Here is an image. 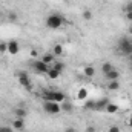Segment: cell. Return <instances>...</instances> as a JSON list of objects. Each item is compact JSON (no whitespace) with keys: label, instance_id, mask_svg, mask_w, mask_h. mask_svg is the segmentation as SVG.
I'll list each match as a JSON object with an SVG mask.
<instances>
[{"label":"cell","instance_id":"obj_6","mask_svg":"<svg viewBox=\"0 0 132 132\" xmlns=\"http://www.w3.org/2000/svg\"><path fill=\"white\" fill-rule=\"evenodd\" d=\"M19 51H20L19 42H17V40H9V42H8V54L15 55V54H19Z\"/></svg>","mask_w":132,"mask_h":132},{"label":"cell","instance_id":"obj_9","mask_svg":"<svg viewBox=\"0 0 132 132\" xmlns=\"http://www.w3.org/2000/svg\"><path fill=\"white\" fill-rule=\"evenodd\" d=\"M104 112H106V114H117V112H118V104H117V103H111V101H109V103H108V106L104 108Z\"/></svg>","mask_w":132,"mask_h":132},{"label":"cell","instance_id":"obj_11","mask_svg":"<svg viewBox=\"0 0 132 132\" xmlns=\"http://www.w3.org/2000/svg\"><path fill=\"white\" fill-rule=\"evenodd\" d=\"M83 74L88 77V78H92L94 75H95V68L92 65H88V66H85V69H83Z\"/></svg>","mask_w":132,"mask_h":132},{"label":"cell","instance_id":"obj_13","mask_svg":"<svg viewBox=\"0 0 132 132\" xmlns=\"http://www.w3.org/2000/svg\"><path fill=\"white\" fill-rule=\"evenodd\" d=\"M108 103H109V98H101L98 101H95V111H104Z\"/></svg>","mask_w":132,"mask_h":132},{"label":"cell","instance_id":"obj_2","mask_svg":"<svg viewBox=\"0 0 132 132\" xmlns=\"http://www.w3.org/2000/svg\"><path fill=\"white\" fill-rule=\"evenodd\" d=\"M118 51L121 55H132V37H121L118 40Z\"/></svg>","mask_w":132,"mask_h":132},{"label":"cell","instance_id":"obj_23","mask_svg":"<svg viewBox=\"0 0 132 132\" xmlns=\"http://www.w3.org/2000/svg\"><path fill=\"white\" fill-rule=\"evenodd\" d=\"M81 17H83L86 22L92 20V11H91V9H85V11H83V14H81Z\"/></svg>","mask_w":132,"mask_h":132},{"label":"cell","instance_id":"obj_20","mask_svg":"<svg viewBox=\"0 0 132 132\" xmlns=\"http://www.w3.org/2000/svg\"><path fill=\"white\" fill-rule=\"evenodd\" d=\"M46 75H48L49 78H52V80H55V78H59V77H60L62 74H60L59 71H55L54 68H49V71H48V74H46Z\"/></svg>","mask_w":132,"mask_h":132},{"label":"cell","instance_id":"obj_15","mask_svg":"<svg viewBox=\"0 0 132 132\" xmlns=\"http://www.w3.org/2000/svg\"><path fill=\"white\" fill-rule=\"evenodd\" d=\"M14 114H15V118H25L28 115V111L25 108H15Z\"/></svg>","mask_w":132,"mask_h":132},{"label":"cell","instance_id":"obj_24","mask_svg":"<svg viewBox=\"0 0 132 132\" xmlns=\"http://www.w3.org/2000/svg\"><path fill=\"white\" fill-rule=\"evenodd\" d=\"M8 52V42H0V55Z\"/></svg>","mask_w":132,"mask_h":132},{"label":"cell","instance_id":"obj_32","mask_svg":"<svg viewBox=\"0 0 132 132\" xmlns=\"http://www.w3.org/2000/svg\"><path fill=\"white\" fill-rule=\"evenodd\" d=\"M29 55H31V57H32V59H35V57H37V55H38V52H37V51H35V49H31V52H29Z\"/></svg>","mask_w":132,"mask_h":132},{"label":"cell","instance_id":"obj_29","mask_svg":"<svg viewBox=\"0 0 132 132\" xmlns=\"http://www.w3.org/2000/svg\"><path fill=\"white\" fill-rule=\"evenodd\" d=\"M0 132H12V126L8 128V126H0Z\"/></svg>","mask_w":132,"mask_h":132},{"label":"cell","instance_id":"obj_14","mask_svg":"<svg viewBox=\"0 0 132 132\" xmlns=\"http://www.w3.org/2000/svg\"><path fill=\"white\" fill-rule=\"evenodd\" d=\"M52 54H54L55 57H60V55H63V54H65V49H63V46H62L60 43L54 45V48H52Z\"/></svg>","mask_w":132,"mask_h":132},{"label":"cell","instance_id":"obj_25","mask_svg":"<svg viewBox=\"0 0 132 132\" xmlns=\"http://www.w3.org/2000/svg\"><path fill=\"white\" fill-rule=\"evenodd\" d=\"M123 11H125V14H126V12H131L132 11V2H128V3L123 6Z\"/></svg>","mask_w":132,"mask_h":132},{"label":"cell","instance_id":"obj_34","mask_svg":"<svg viewBox=\"0 0 132 132\" xmlns=\"http://www.w3.org/2000/svg\"><path fill=\"white\" fill-rule=\"evenodd\" d=\"M128 126H129V128H132V115L129 117V120H128Z\"/></svg>","mask_w":132,"mask_h":132},{"label":"cell","instance_id":"obj_10","mask_svg":"<svg viewBox=\"0 0 132 132\" xmlns=\"http://www.w3.org/2000/svg\"><path fill=\"white\" fill-rule=\"evenodd\" d=\"M40 60H43V62H45L46 65L51 66L52 63H54V62H55V55H54L52 52H46V54H45V55H43V57H42Z\"/></svg>","mask_w":132,"mask_h":132},{"label":"cell","instance_id":"obj_30","mask_svg":"<svg viewBox=\"0 0 132 132\" xmlns=\"http://www.w3.org/2000/svg\"><path fill=\"white\" fill-rule=\"evenodd\" d=\"M63 132H77V129H75L74 126H68V128H65V131Z\"/></svg>","mask_w":132,"mask_h":132},{"label":"cell","instance_id":"obj_5","mask_svg":"<svg viewBox=\"0 0 132 132\" xmlns=\"http://www.w3.org/2000/svg\"><path fill=\"white\" fill-rule=\"evenodd\" d=\"M32 69L37 72V74H48V71H49V68L51 66L46 65L43 60H35V62H32Z\"/></svg>","mask_w":132,"mask_h":132},{"label":"cell","instance_id":"obj_22","mask_svg":"<svg viewBox=\"0 0 132 132\" xmlns=\"http://www.w3.org/2000/svg\"><path fill=\"white\" fill-rule=\"evenodd\" d=\"M60 108H62V111H65V112H71V111H72V103H69L68 100H65L63 103H60Z\"/></svg>","mask_w":132,"mask_h":132},{"label":"cell","instance_id":"obj_21","mask_svg":"<svg viewBox=\"0 0 132 132\" xmlns=\"http://www.w3.org/2000/svg\"><path fill=\"white\" fill-rule=\"evenodd\" d=\"M114 69V65L112 63H109V62H104L103 65H101V72H103V75L104 74H108L109 71H112Z\"/></svg>","mask_w":132,"mask_h":132},{"label":"cell","instance_id":"obj_3","mask_svg":"<svg viewBox=\"0 0 132 132\" xmlns=\"http://www.w3.org/2000/svg\"><path fill=\"white\" fill-rule=\"evenodd\" d=\"M15 77H17L19 83H20L26 91H32V83H31L29 74H28L26 71H17V72H15Z\"/></svg>","mask_w":132,"mask_h":132},{"label":"cell","instance_id":"obj_33","mask_svg":"<svg viewBox=\"0 0 132 132\" xmlns=\"http://www.w3.org/2000/svg\"><path fill=\"white\" fill-rule=\"evenodd\" d=\"M128 34H129V35L132 37V23L129 25V28H128Z\"/></svg>","mask_w":132,"mask_h":132},{"label":"cell","instance_id":"obj_27","mask_svg":"<svg viewBox=\"0 0 132 132\" xmlns=\"http://www.w3.org/2000/svg\"><path fill=\"white\" fill-rule=\"evenodd\" d=\"M108 132H120V128H118L117 125H112V126H109Z\"/></svg>","mask_w":132,"mask_h":132},{"label":"cell","instance_id":"obj_18","mask_svg":"<svg viewBox=\"0 0 132 132\" xmlns=\"http://www.w3.org/2000/svg\"><path fill=\"white\" fill-rule=\"evenodd\" d=\"M51 68H54V69H55V71H59V72H60V74H62V72H63V71H65L66 65H65V63H63V62H54V63H52V65H51Z\"/></svg>","mask_w":132,"mask_h":132},{"label":"cell","instance_id":"obj_35","mask_svg":"<svg viewBox=\"0 0 132 132\" xmlns=\"http://www.w3.org/2000/svg\"><path fill=\"white\" fill-rule=\"evenodd\" d=\"M12 132H14V131H12Z\"/></svg>","mask_w":132,"mask_h":132},{"label":"cell","instance_id":"obj_12","mask_svg":"<svg viewBox=\"0 0 132 132\" xmlns=\"http://www.w3.org/2000/svg\"><path fill=\"white\" fill-rule=\"evenodd\" d=\"M12 128L17 129V131H23V129H25V121H23V118H15V120L12 121Z\"/></svg>","mask_w":132,"mask_h":132},{"label":"cell","instance_id":"obj_7","mask_svg":"<svg viewBox=\"0 0 132 132\" xmlns=\"http://www.w3.org/2000/svg\"><path fill=\"white\" fill-rule=\"evenodd\" d=\"M104 78L108 80V81H112V80H118L120 78V72L114 68L112 71H109L108 74H104Z\"/></svg>","mask_w":132,"mask_h":132},{"label":"cell","instance_id":"obj_28","mask_svg":"<svg viewBox=\"0 0 132 132\" xmlns=\"http://www.w3.org/2000/svg\"><path fill=\"white\" fill-rule=\"evenodd\" d=\"M85 132H97V128H95V126H92V125H89V126H86Z\"/></svg>","mask_w":132,"mask_h":132},{"label":"cell","instance_id":"obj_19","mask_svg":"<svg viewBox=\"0 0 132 132\" xmlns=\"http://www.w3.org/2000/svg\"><path fill=\"white\" fill-rule=\"evenodd\" d=\"M108 89H109V91H118V89H120V83H118V80L108 81Z\"/></svg>","mask_w":132,"mask_h":132},{"label":"cell","instance_id":"obj_4","mask_svg":"<svg viewBox=\"0 0 132 132\" xmlns=\"http://www.w3.org/2000/svg\"><path fill=\"white\" fill-rule=\"evenodd\" d=\"M43 111L49 115H59L62 112V108H60V103H55V101H43Z\"/></svg>","mask_w":132,"mask_h":132},{"label":"cell","instance_id":"obj_31","mask_svg":"<svg viewBox=\"0 0 132 132\" xmlns=\"http://www.w3.org/2000/svg\"><path fill=\"white\" fill-rule=\"evenodd\" d=\"M125 17H126V20H128V22H131V23H132V11H131V12H126V14H125Z\"/></svg>","mask_w":132,"mask_h":132},{"label":"cell","instance_id":"obj_26","mask_svg":"<svg viewBox=\"0 0 132 132\" xmlns=\"http://www.w3.org/2000/svg\"><path fill=\"white\" fill-rule=\"evenodd\" d=\"M85 108H86V109H95V101H88V103L85 104Z\"/></svg>","mask_w":132,"mask_h":132},{"label":"cell","instance_id":"obj_8","mask_svg":"<svg viewBox=\"0 0 132 132\" xmlns=\"http://www.w3.org/2000/svg\"><path fill=\"white\" fill-rule=\"evenodd\" d=\"M42 98H43V101H54V91H51V89H43Z\"/></svg>","mask_w":132,"mask_h":132},{"label":"cell","instance_id":"obj_16","mask_svg":"<svg viewBox=\"0 0 132 132\" xmlns=\"http://www.w3.org/2000/svg\"><path fill=\"white\" fill-rule=\"evenodd\" d=\"M86 98H88V89H86V88L78 89V92H77V100H78V101H85Z\"/></svg>","mask_w":132,"mask_h":132},{"label":"cell","instance_id":"obj_1","mask_svg":"<svg viewBox=\"0 0 132 132\" xmlns=\"http://www.w3.org/2000/svg\"><path fill=\"white\" fill-rule=\"evenodd\" d=\"M63 23H65V19H63L62 14L54 12V14H49V15L46 17V28H49V29H54V31H55V29L62 28Z\"/></svg>","mask_w":132,"mask_h":132},{"label":"cell","instance_id":"obj_17","mask_svg":"<svg viewBox=\"0 0 132 132\" xmlns=\"http://www.w3.org/2000/svg\"><path fill=\"white\" fill-rule=\"evenodd\" d=\"M66 100L65 94L63 92H60V91H54V101L55 103H63Z\"/></svg>","mask_w":132,"mask_h":132}]
</instances>
